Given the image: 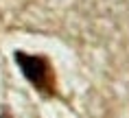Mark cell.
<instances>
[{"mask_svg": "<svg viewBox=\"0 0 129 118\" xmlns=\"http://www.w3.org/2000/svg\"><path fill=\"white\" fill-rule=\"evenodd\" d=\"M15 63L20 66L28 81L42 92H50V81H53V70L44 57L26 55V53H15Z\"/></svg>", "mask_w": 129, "mask_h": 118, "instance_id": "obj_1", "label": "cell"}]
</instances>
